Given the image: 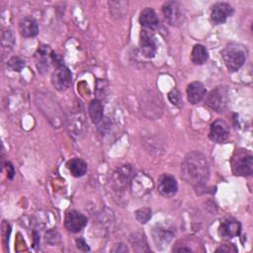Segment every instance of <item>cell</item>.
<instances>
[{
  "mask_svg": "<svg viewBox=\"0 0 253 253\" xmlns=\"http://www.w3.org/2000/svg\"><path fill=\"white\" fill-rule=\"evenodd\" d=\"M113 252H126L127 251V248L125 244H117L115 246V248L112 249Z\"/></svg>",
  "mask_w": 253,
  "mask_h": 253,
  "instance_id": "28",
  "label": "cell"
},
{
  "mask_svg": "<svg viewBox=\"0 0 253 253\" xmlns=\"http://www.w3.org/2000/svg\"><path fill=\"white\" fill-rule=\"evenodd\" d=\"M131 174V167L129 165H123L114 172L112 181L113 186L116 190H123L126 188L127 182L129 181Z\"/></svg>",
  "mask_w": 253,
  "mask_h": 253,
  "instance_id": "14",
  "label": "cell"
},
{
  "mask_svg": "<svg viewBox=\"0 0 253 253\" xmlns=\"http://www.w3.org/2000/svg\"><path fill=\"white\" fill-rule=\"evenodd\" d=\"M88 113L90 116V119L93 124H98L103 119V105L102 103L95 99L92 100L88 107Z\"/></svg>",
  "mask_w": 253,
  "mask_h": 253,
  "instance_id": "20",
  "label": "cell"
},
{
  "mask_svg": "<svg viewBox=\"0 0 253 253\" xmlns=\"http://www.w3.org/2000/svg\"><path fill=\"white\" fill-rule=\"evenodd\" d=\"M7 65L9 68H11L14 71L20 72L24 67H25V60H23L21 57L19 56H13L11 57L8 62Z\"/></svg>",
  "mask_w": 253,
  "mask_h": 253,
  "instance_id": "22",
  "label": "cell"
},
{
  "mask_svg": "<svg viewBox=\"0 0 253 253\" xmlns=\"http://www.w3.org/2000/svg\"><path fill=\"white\" fill-rule=\"evenodd\" d=\"M6 168H7V173H8V178L9 179H13L14 175H15V169L13 167V165L10 162L6 163Z\"/></svg>",
  "mask_w": 253,
  "mask_h": 253,
  "instance_id": "27",
  "label": "cell"
},
{
  "mask_svg": "<svg viewBox=\"0 0 253 253\" xmlns=\"http://www.w3.org/2000/svg\"><path fill=\"white\" fill-rule=\"evenodd\" d=\"M66 166H67V169L69 170L70 174L76 178L82 177L83 175H85V173L87 171V164L81 158L70 159L67 162Z\"/></svg>",
  "mask_w": 253,
  "mask_h": 253,
  "instance_id": "18",
  "label": "cell"
},
{
  "mask_svg": "<svg viewBox=\"0 0 253 253\" xmlns=\"http://www.w3.org/2000/svg\"><path fill=\"white\" fill-rule=\"evenodd\" d=\"M168 99L171 102V104H173L174 106L180 107L183 103V99H182V95L179 92V90L177 89H172L169 93H168Z\"/></svg>",
  "mask_w": 253,
  "mask_h": 253,
  "instance_id": "24",
  "label": "cell"
},
{
  "mask_svg": "<svg viewBox=\"0 0 253 253\" xmlns=\"http://www.w3.org/2000/svg\"><path fill=\"white\" fill-rule=\"evenodd\" d=\"M233 13H234V10L230 4L226 2H218L212 6L211 12V18L214 24L219 25V24H223L227 20V18L233 15Z\"/></svg>",
  "mask_w": 253,
  "mask_h": 253,
  "instance_id": "8",
  "label": "cell"
},
{
  "mask_svg": "<svg viewBox=\"0 0 253 253\" xmlns=\"http://www.w3.org/2000/svg\"><path fill=\"white\" fill-rule=\"evenodd\" d=\"M176 251H191L190 248H179V249H176Z\"/></svg>",
  "mask_w": 253,
  "mask_h": 253,
  "instance_id": "29",
  "label": "cell"
},
{
  "mask_svg": "<svg viewBox=\"0 0 253 253\" xmlns=\"http://www.w3.org/2000/svg\"><path fill=\"white\" fill-rule=\"evenodd\" d=\"M152 234H153V240L157 247L160 245L167 246V244L170 242L173 236V233L169 229H165L162 227L154 228Z\"/></svg>",
  "mask_w": 253,
  "mask_h": 253,
  "instance_id": "19",
  "label": "cell"
},
{
  "mask_svg": "<svg viewBox=\"0 0 253 253\" xmlns=\"http://www.w3.org/2000/svg\"><path fill=\"white\" fill-rule=\"evenodd\" d=\"M209 57V52L203 44H195L192 50V61L197 65L204 64Z\"/></svg>",
  "mask_w": 253,
  "mask_h": 253,
  "instance_id": "21",
  "label": "cell"
},
{
  "mask_svg": "<svg viewBox=\"0 0 253 253\" xmlns=\"http://www.w3.org/2000/svg\"><path fill=\"white\" fill-rule=\"evenodd\" d=\"M19 31L24 38H34L39 33V26L35 19L26 17L19 22Z\"/></svg>",
  "mask_w": 253,
  "mask_h": 253,
  "instance_id": "16",
  "label": "cell"
},
{
  "mask_svg": "<svg viewBox=\"0 0 253 253\" xmlns=\"http://www.w3.org/2000/svg\"><path fill=\"white\" fill-rule=\"evenodd\" d=\"M232 172L236 176H251L253 173V157L251 154H237L231 161Z\"/></svg>",
  "mask_w": 253,
  "mask_h": 253,
  "instance_id": "4",
  "label": "cell"
},
{
  "mask_svg": "<svg viewBox=\"0 0 253 253\" xmlns=\"http://www.w3.org/2000/svg\"><path fill=\"white\" fill-rule=\"evenodd\" d=\"M215 252H237V248L233 244H223L218 247Z\"/></svg>",
  "mask_w": 253,
  "mask_h": 253,
  "instance_id": "25",
  "label": "cell"
},
{
  "mask_svg": "<svg viewBox=\"0 0 253 253\" xmlns=\"http://www.w3.org/2000/svg\"><path fill=\"white\" fill-rule=\"evenodd\" d=\"M206 104L215 112H222L228 103V93L224 87H216L207 95Z\"/></svg>",
  "mask_w": 253,
  "mask_h": 253,
  "instance_id": "3",
  "label": "cell"
},
{
  "mask_svg": "<svg viewBox=\"0 0 253 253\" xmlns=\"http://www.w3.org/2000/svg\"><path fill=\"white\" fill-rule=\"evenodd\" d=\"M71 83V73L69 69L62 65L56 66L55 70L51 74V84L58 91L66 90Z\"/></svg>",
  "mask_w": 253,
  "mask_h": 253,
  "instance_id": "5",
  "label": "cell"
},
{
  "mask_svg": "<svg viewBox=\"0 0 253 253\" xmlns=\"http://www.w3.org/2000/svg\"><path fill=\"white\" fill-rule=\"evenodd\" d=\"M162 12L167 22L172 26L178 25L182 21L183 13L181 10V6L177 2L168 1L164 3L162 7Z\"/></svg>",
  "mask_w": 253,
  "mask_h": 253,
  "instance_id": "11",
  "label": "cell"
},
{
  "mask_svg": "<svg viewBox=\"0 0 253 253\" xmlns=\"http://www.w3.org/2000/svg\"><path fill=\"white\" fill-rule=\"evenodd\" d=\"M221 55L228 71L235 72L244 64L247 51L243 45L231 42L223 48Z\"/></svg>",
  "mask_w": 253,
  "mask_h": 253,
  "instance_id": "2",
  "label": "cell"
},
{
  "mask_svg": "<svg viewBox=\"0 0 253 253\" xmlns=\"http://www.w3.org/2000/svg\"><path fill=\"white\" fill-rule=\"evenodd\" d=\"M206 95H207V90L205 85L202 82L194 81L190 83L187 87L188 101L193 105L200 103L206 97Z\"/></svg>",
  "mask_w": 253,
  "mask_h": 253,
  "instance_id": "15",
  "label": "cell"
},
{
  "mask_svg": "<svg viewBox=\"0 0 253 253\" xmlns=\"http://www.w3.org/2000/svg\"><path fill=\"white\" fill-rule=\"evenodd\" d=\"M87 221V217L84 214L75 210H71L65 214L64 225L67 230L76 233L81 231L86 226Z\"/></svg>",
  "mask_w": 253,
  "mask_h": 253,
  "instance_id": "6",
  "label": "cell"
},
{
  "mask_svg": "<svg viewBox=\"0 0 253 253\" xmlns=\"http://www.w3.org/2000/svg\"><path fill=\"white\" fill-rule=\"evenodd\" d=\"M135 217L140 223H146L151 217V210L148 208H141L135 211Z\"/></svg>",
  "mask_w": 253,
  "mask_h": 253,
  "instance_id": "23",
  "label": "cell"
},
{
  "mask_svg": "<svg viewBox=\"0 0 253 253\" xmlns=\"http://www.w3.org/2000/svg\"><path fill=\"white\" fill-rule=\"evenodd\" d=\"M158 192L166 197V198H170L173 197L178 190V184L176 179L170 175V174H163L159 180H158Z\"/></svg>",
  "mask_w": 253,
  "mask_h": 253,
  "instance_id": "12",
  "label": "cell"
},
{
  "mask_svg": "<svg viewBox=\"0 0 253 253\" xmlns=\"http://www.w3.org/2000/svg\"><path fill=\"white\" fill-rule=\"evenodd\" d=\"M152 186V179L143 173H139L131 181V193L135 197H141L148 194Z\"/></svg>",
  "mask_w": 253,
  "mask_h": 253,
  "instance_id": "7",
  "label": "cell"
},
{
  "mask_svg": "<svg viewBox=\"0 0 253 253\" xmlns=\"http://www.w3.org/2000/svg\"><path fill=\"white\" fill-rule=\"evenodd\" d=\"M241 226L238 220L232 218V217H227L224 218L218 227V233L222 238L225 239H230L235 236H238L240 234Z\"/></svg>",
  "mask_w": 253,
  "mask_h": 253,
  "instance_id": "10",
  "label": "cell"
},
{
  "mask_svg": "<svg viewBox=\"0 0 253 253\" xmlns=\"http://www.w3.org/2000/svg\"><path fill=\"white\" fill-rule=\"evenodd\" d=\"M76 246L79 250L81 251H89L90 248L88 246V244L86 243V241L83 238H78L76 239Z\"/></svg>",
  "mask_w": 253,
  "mask_h": 253,
  "instance_id": "26",
  "label": "cell"
},
{
  "mask_svg": "<svg viewBox=\"0 0 253 253\" xmlns=\"http://www.w3.org/2000/svg\"><path fill=\"white\" fill-rule=\"evenodd\" d=\"M139 22L142 27L149 30H154L159 25L158 17L154 10L151 8H145L142 10V12L140 13Z\"/></svg>",
  "mask_w": 253,
  "mask_h": 253,
  "instance_id": "17",
  "label": "cell"
},
{
  "mask_svg": "<svg viewBox=\"0 0 253 253\" xmlns=\"http://www.w3.org/2000/svg\"><path fill=\"white\" fill-rule=\"evenodd\" d=\"M229 134L228 126L222 120H216L211 125L209 137L214 142L221 143L227 139Z\"/></svg>",
  "mask_w": 253,
  "mask_h": 253,
  "instance_id": "13",
  "label": "cell"
},
{
  "mask_svg": "<svg viewBox=\"0 0 253 253\" xmlns=\"http://www.w3.org/2000/svg\"><path fill=\"white\" fill-rule=\"evenodd\" d=\"M181 170L183 179L195 188L205 186L209 179L210 172L207 157L199 151H192L185 156L181 164Z\"/></svg>",
  "mask_w": 253,
  "mask_h": 253,
  "instance_id": "1",
  "label": "cell"
},
{
  "mask_svg": "<svg viewBox=\"0 0 253 253\" xmlns=\"http://www.w3.org/2000/svg\"><path fill=\"white\" fill-rule=\"evenodd\" d=\"M139 47L141 53L147 57L152 58L156 54L157 44L151 34H149L146 30H142L139 37Z\"/></svg>",
  "mask_w": 253,
  "mask_h": 253,
  "instance_id": "9",
  "label": "cell"
}]
</instances>
